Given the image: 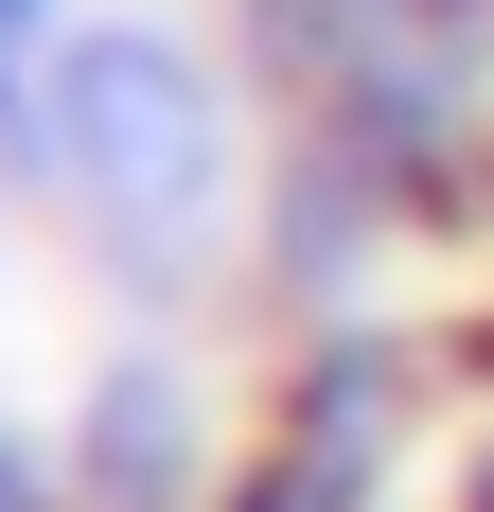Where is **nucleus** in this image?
<instances>
[{"label":"nucleus","mask_w":494,"mask_h":512,"mask_svg":"<svg viewBox=\"0 0 494 512\" xmlns=\"http://www.w3.org/2000/svg\"><path fill=\"white\" fill-rule=\"evenodd\" d=\"M53 159H71V195L142 212V230H177V212H212V89L177 71L159 36H89L71 71H53Z\"/></svg>","instance_id":"1"},{"label":"nucleus","mask_w":494,"mask_h":512,"mask_svg":"<svg viewBox=\"0 0 494 512\" xmlns=\"http://www.w3.org/2000/svg\"><path fill=\"white\" fill-rule=\"evenodd\" d=\"M18 53H36V0H0V89H18Z\"/></svg>","instance_id":"2"},{"label":"nucleus","mask_w":494,"mask_h":512,"mask_svg":"<svg viewBox=\"0 0 494 512\" xmlns=\"http://www.w3.org/2000/svg\"><path fill=\"white\" fill-rule=\"evenodd\" d=\"M0 512H18V477H0Z\"/></svg>","instance_id":"3"}]
</instances>
